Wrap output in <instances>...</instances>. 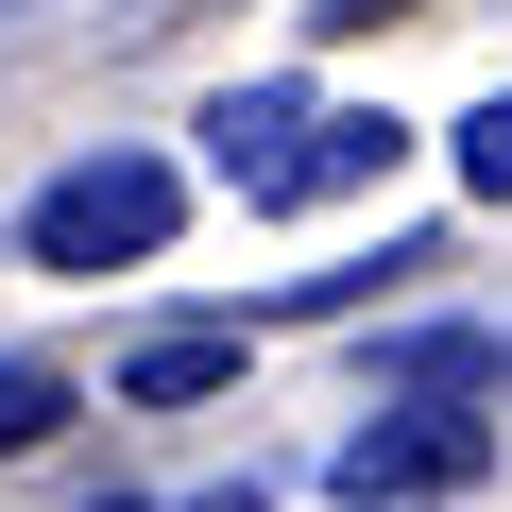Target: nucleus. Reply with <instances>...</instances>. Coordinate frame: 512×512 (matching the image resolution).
Here are the masks:
<instances>
[{"mask_svg":"<svg viewBox=\"0 0 512 512\" xmlns=\"http://www.w3.org/2000/svg\"><path fill=\"white\" fill-rule=\"evenodd\" d=\"M171 222H188V171L171 154H86V171H52L35 188V274H137V256H171Z\"/></svg>","mask_w":512,"mask_h":512,"instance_id":"f257e3e1","label":"nucleus"},{"mask_svg":"<svg viewBox=\"0 0 512 512\" xmlns=\"http://www.w3.org/2000/svg\"><path fill=\"white\" fill-rule=\"evenodd\" d=\"M478 461H495V427H478V410H376V427H342V495H359V512L461 495Z\"/></svg>","mask_w":512,"mask_h":512,"instance_id":"f03ea898","label":"nucleus"},{"mask_svg":"<svg viewBox=\"0 0 512 512\" xmlns=\"http://www.w3.org/2000/svg\"><path fill=\"white\" fill-rule=\"evenodd\" d=\"M308 120H325L308 86H222V103H205V171H222L239 205H274V188H291V154H308Z\"/></svg>","mask_w":512,"mask_h":512,"instance_id":"7ed1b4c3","label":"nucleus"},{"mask_svg":"<svg viewBox=\"0 0 512 512\" xmlns=\"http://www.w3.org/2000/svg\"><path fill=\"white\" fill-rule=\"evenodd\" d=\"M393 154H410V137H393V120H376V103H325V120H308V154H291V188H274V205H342V188H376V171H393Z\"/></svg>","mask_w":512,"mask_h":512,"instance_id":"20e7f679","label":"nucleus"},{"mask_svg":"<svg viewBox=\"0 0 512 512\" xmlns=\"http://www.w3.org/2000/svg\"><path fill=\"white\" fill-rule=\"evenodd\" d=\"M222 376H239V325H171V342H137V359H120V393H137V410H188V393H222Z\"/></svg>","mask_w":512,"mask_h":512,"instance_id":"39448f33","label":"nucleus"},{"mask_svg":"<svg viewBox=\"0 0 512 512\" xmlns=\"http://www.w3.org/2000/svg\"><path fill=\"white\" fill-rule=\"evenodd\" d=\"M52 427H69V376H52V359H0V461L52 444Z\"/></svg>","mask_w":512,"mask_h":512,"instance_id":"423d86ee","label":"nucleus"},{"mask_svg":"<svg viewBox=\"0 0 512 512\" xmlns=\"http://www.w3.org/2000/svg\"><path fill=\"white\" fill-rule=\"evenodd\" d=\"M461 188H478V205H512V86L461 120Z\"/></svg>","mask_w":512,"mask_h":512,"instance_id":"0eeeda50","label":"nucleus"},{"mask_svg":"<svg viewBox=\"0 0 512 512\" xmlns=\"http://www.w3.org/2000/svg\"><path fill=\"white\" fill-rule=\"evenodd\" d=\"M308 18H325V35H376V18H410V0H308Z\"/></svg>","mask_w":512,"mask_h":512,"instance_id":"6e6552de","label":"nucleus"},{"mask_svg":"<svg viewBox=\"0 0 512 512\" xmlns=\"http://www.w3.org/2000/svg\"><path fill=\"white\" fill-rule=\"evenodd\" d=\"M18 18H35V0H0V35H18Z\"/></svg>","mask_w":512,"mask_h":512,"instance_id":"1a4fd4ad","label":"nucleus"},{"mask_svg":"<svg viewBox=\"0 0 512 512\" xmlns=\"http://www.w3.org/2000/svg\"><path fill=\"white\" fill-rule=\"evenodd\" d=\"M205 512H256V495H205Z\"/></svg>","mask_w":512,"mask_h":512,"instance_id":"9d476101","label":"nucleus"}]
</instances>
